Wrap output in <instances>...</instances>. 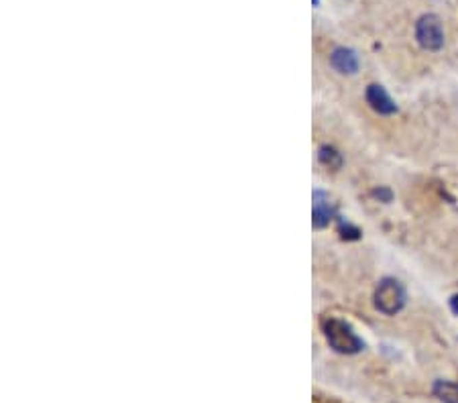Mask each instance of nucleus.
<instances>
[{
    "instance_id": "1",
    "label": "nucleus",
    "mask_w": 458,
    "mask_h": 403,
    "mask_svg": "<svg viewBox=\"0 0 458 403\" xmlns=\"http://www.w3.org/2000/svg\"><path fill=\"white\" fill-rule=\"evenodd\" d=\"M324 336L328 344L340 354H357L365 348V342L357 336L352 326L338 318H330L324 322Z\"/></svg>"
},
{
    "instance_id": "2",
    "label": "nucleus",
    "mask_w": 458,
    "mask_h": 403,
    "mask_svg": "<svg viewBox=\"0 0 458 403\" xmlns=\"http://www.w3.org/2000/svg\"><path fill=\"white\" fill-rule=\"evenodd\" d=\"M373 302H375V308L385 314V316H395L397 312L403 310L405 306V289L403 285L397 281V279H383L377 289H375V295H373Z\"/></svg>"
},
{
    "instance_id": "3",
    "label": "nucleus",
    "mask_w": 458,
    "mask_h": 403,
    "mask_svg": "<svg viewBox=\"0 0 458 403\" xmlns=\"http://www.w3.org/2000/svg\"><path fill=\"white\" fill-rule=\"evenodd\" d=\"M415 39L426 51H440L444 47V27L440 16L424 14L415 23Z\"/></svg>"
},
{
    "instance_id": "4",
    "label": "nucleus",
    "mask_w": 458,
    "mask_h": 403,
    "mask_svg": "<svg viewBox=\"0 0 458 403\" xmlns=\"http://www.w3.org/2000/svg\"><path fill=\"white\" fill-rule=\"evenodd\" d=\"M365 98H367V104L377 112V114H383V117H389L397 112V104L393 102V98L387 94V90L379 84H371L365 92Z\"/></svg>"
},
{
    "instance_id": "5",
    "label": "nucleus",
    "mask_w": 458,
    "mask_h": 403,
    "mask_svg": "<svg viewBox=\"0 0 458 403\" xmlns=\"http://www.w3.org/2000/svg\"><path fill=\"white\" fill-rule=\"evenodd\" d=\"M330 66L334 67L338 73L352 75L359 71V56L350 47H336L330 53Z\"/></svg>"
},
{
    "instance_id": "6",
    "label": "nucleus",
    "mask_w": 458,
    "mask_h": 403,
    "mask_svg": "<svg viewBox=\"0 0 458 403\" xmlns=\"http://www.w3.org/2000/svg\"><path fill=\"white\" fill-rule=\"evenodd\" d=\"M332 216H334V206L330 204L328 196L324 192H316L314 194V226L324 228L332 220Z\"/></svg>"
},
{
    "instance_id": "7",
    "label": "nucleus",
    "mask_w": 458,
    "mask_h": 403,
    "mask_svg": "<svg viewBox=\"0 0 458 403\" xmlns=\"http://www.w3.org/2000/svg\"><path fill=\"white\" fill-rule=\"evenodd\" d=\"M432 393L440 403H458V383L438 379L432 387Z\"/></svg>"
},
{
    "instance_id": "8",
    "label": "nucleus",
    "mask_w": 458,
    "mask_h": 403,
    "mask_svg": "<svg viewBox=\"0 0 458 403\" xmlns=\"http://www.w3.org/2000/svg\"><path fill=\"white\" fill-rule=\"evenodd\" d=\"M318 157H320V163L326 165L328 169H338V167L342 165L340 153H338L336 149H332V147H322L320 153H318Z\"/></svg>"
},
{
    "instance_id": "9",
    "label": "nucleus",
    "mask_w": 458,
    "mask_h": 403,
    "mask_svg": "<svg viewBox=\"0 0 458 403\" xmlns=\"http://www.w3.org/2000/svg\"><path fill=\"white\" fill-rule=\"evenodd\" d=\"M373 196H377V198H381V200H385V202L391 200V192H389V190H385V188L375 190V192H373Z\"/></svg>"
},
{
    "instance_id": "10",
    "label": "nucleus",
    "mask_w": 458,
    "mask_h": 403,
    "mask_svg": "<svg viewBox=\"0 0 458 403\" xmlns=\"http://www.w3.org/2000/svg\"><path fill=\"white\" fill-rule=\"evenodd\" d=\"M450 308H453V312H455V314L458 316V293L450 297Z\"/></svg>"
}]
</instances>
